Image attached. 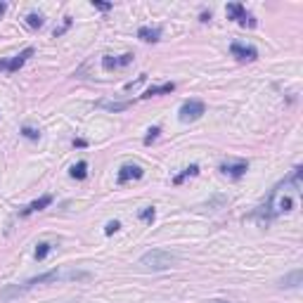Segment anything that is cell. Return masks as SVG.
Returning a JSON list of instances; mask_svg holds the SVG:
<instances>
[{
    "label": "cell",
    "instance_id": "cell-20",
    "mask_svg": "<svg viewBox=\"0 0 303 303\" xmlns=\"http://www.w3.org/2000/svg\"><path fill=\"white\" fill-rule=\"evenodd\" d=\"M22 135L26 138V140H38V138H41V133H38L36 128H31V126H24V128H22Z\"/></svg>",
    "mask_w": 303,
    "mask_h": 303
},
{
    "label": "cell",
    "instance_id": "cell-8",
    "mask_svg": "<svg viewBox=\"0 0 303 303\" xmlns=\"http://www.w3.org/2000/svg\"><path fill=\"white\" fill-rule=\"evenodd\" d=\"M133 59H135V54H133V52L119 54V57H111V54H107V57H102V66H104L107 71H114V69H121V66H128Z\"/></svg>",
    "mask_w": 303,
    "mask_h": 303
},
{
    "label": "cell",
    "instance_id": "cell-23",
    "mask_svg": "<svg viewBox=\"0 0 303 303\" xmlns=\"http://www.w3.org/2000/svg\"><path fill=\"white\" fill-rule=\"evenodd\" d=\"M119 230H121L119 220H109L107 225H104V235H114V232H119Z\"/></svg>",
    "mask_w": 303,
    "mask_h": 303
},
{
    "label": "cell",
    "instance_id": "cell-1",
    "mask_svg": "<svg viewBox=\"0 0 303 303\" xmlns=\"http://www.w3.org/2000/svg\"><path fill=\"white\" fill-rule=\"evenodd\" d=\"M301 173H303V168L301 166H296V168H294V173L289 175L284 183H280L275 190H272V195L268 197L265 206H260V211L256 213V216L263 213V218H260V223H263V225H265L270 218L280 216V213H289V211L296 208L299 192H301Z\"/></svg>",
    "mask_w": 303,
    "mask_h": 303
},
{
    "label": "cell",
    "instance_id": "cell-21",
    "mask_svg": "<svg viewBox=\"0 0 303 303\" xmlns=\"http://www.w3.org/2000/svg\"><path fill=\"white\" fill-rule=\"evenodd\" d=\"M159 133H161V128H159V126H154V128L147 130V135H145V145H152V142L159 138Z\"/></svg>",
    "mask_w": 303,
    "mask_h": 303
},
{
    "label": "cell",
    "instance_id": "cell-4",
    "mask_svg": "<svg viewBox=\"0 0 303 303\" xmlns=\"http://www.w3.org/2000/svg\"><path fill=\"white\" fill-rule=\"evenodd\" d=\"M204 114H206V104L202 100H187L183 107H180V111H178V119L183 121V123H192V121L202 119Z\"/></svg>",
    "mask_w": 303,
    "mask_h": 303
},
{
    "label": "cell",
    "instance_id": "cell-14",
    "mask_svg": "<svg viewBox=\"0 0 303 303\" xmlns=\"http://www.w3.org/2000/svg\"><path fill=\"white\" fill-rule=\"evenodd\" d=\"M299 284H301V270H294L292 275L280 280V287H284V289H296Z\"/></svg>",
    "mask_w": 303,
    "mask_h": 303
},
{
    "label": "cell",
    "instance_id": "cell-24",
    "mask_svg": "<svg viewBox=\"0 0 303 303\" xmlns=\"http://www.w3.org/2000/svg\"><path fill=\"white\" fill-rule=\"evenodd\" d=\"M69 26H71V19H69V17H64V24H62L59 29H54V38H59V36H62V33H64Z\"/></svg>",
    "mask_w": 303,
    "mask_h": 303
},
{
    "label": "cell",
    "instance_id": "cell-9",
    "mask_svg": "<svg viewBox=\"0 0 303 303\" xmlns=\"http://www.w3.org/2000/svg\"><path fill=\"white\" fill-rule=\"evenodd\" d=\"M142 175H145V171H142L140 166H135V163H126V166H121L119 168V185H126L128 180H140Z\"/></svg>",
    "mask_w": 303,
    "mask_h": 303
},
{
    "label": "cell",
    "instance_id": "cell-18",
    "mask_svg": "<svg viewBox=\"0 0 303 303\" xmlns=\"http://www.w3.org/2000/svg\"><path fill=\"white\" fill-rule=\"evenodd\" d=\"M50 251H52V244H50V242H41V244L36 247V253H33V256H36V260H45Z\"/></svg>",
    "mask_w": 303,
    "mask_h": 303
},
{
    "label": "cell",
    "instance_id": "cell-16",
    "mask_svg": "<svg viewBox=\"0 0 303 303\" xmlns=\"http://www.w3.org/2000/svg\"><path fill=\"white\" fill-rule=\"evenodd\" d=\"M100 109H109V111H126L130 107V102H107V100H100L98 102Z\"/></svg>",
    "mask_w": 303,
    "mask_h": 303
},
{
    "label": "cell",
    "instance_id": "cell-12",
    "mask_svg": "<svg viewBox=\"0 0 303 303\" xmlns=\"http://www.w3.org/2000/svg\"><path fill=\"white\" fill-rule=\"evenodd\" d=\"M138 38L145 43H156L161 38V29L159 26H140L138 29Z\"/></svg>",
    "mask_w": 303,
    "mask_h": 303
},
{
    "label": "cell",
    "instance_id": "cell-15",
    "mask_svg": "<svg viewBox=\"0 0 303 303\" xmlns=\"http://www.w3.org/2000/svg\"><path fill=\"white\" fill-rule=\"evenodd\" d=\"M69 175L74 178V180H86L88 178V163L86 161H78L71 166V171H69Z\"/></svg>",
    "mask_w": 303,
    "mask_h": 303
},
{
    "label": "cell",
    "instance_id": "cell-5",
    "mask_svg": "<svg viewBox=\"0 0 303 303\" xmlns=\"http://www.w3.org/2000/svg\"><path fill=\"white\" fill-rule=\"evenodd\" d=\"M227 17H230V19H235V22L239 24V26H244V29H253V26H256V17H253V14H251V12H247V7H244V5H239V2H230V5H227Z\"/></svg>",
    "mask_w": 303,
    "mask_h": 303
},
{
    "label": "cell",
    "instance_id": "cell-3",
    "mask_svg": "<svg viewBox=\"0 0 303 303\" xmlns=\"http://www.w3.org/2000/svg\"><path fill=\"white\" fill-rule=\"evenodd\" d=\"M173 263H175V256L173 253H168V251H163V249H152V251H147V253H142L140 256L142 268H145V270H154V272L168 270Z\"/></svg>",
    "mask_w": 303,
    "mask_h": 303
},
{
    "label": "cell",
    "instance_id": "cell-2",
    "mask_svg": "<svg viewBox=\"0 0 303 303\" xmlns=\"http://www.w3.org/2000/svg\"><path fill=\"white\" fill-rule=\"evenodd\" d=\"M76 280H90V272L86 270H50L45 275H38V277H31L24 284H17V287H7L0 292V299H12V296H22L24 292H29L38 284H48V282H76Z\"/></svg>",
    "mask_w": 303,
    "mask_h": 303
},
{
    "label": "cell",
    "instance_id": "cell-26",
    "mask_svg": "<svg viewBox=\"0 0 303 303\" xmlns=\"http://www.w3.org/2000/svg\"><path fill=\"white\" fill-rule=\"evenodd\" d=\"M93 7H98V10L107 12V10H111V2H98V0H93Z\"/></svg>",
    "mask_w": 303,
    "mask_h": 303
},
{
    "label": "cell",
    "instance_id": "cell-25",
    "mask_svg": "<svg viewBox=\"0 0 303 303\" xmlns=\"http://www.w3.org/2000/svg\"><path fill=\"white\" fill-rule=\"evenodd\" d=\"M145 81H147V76L142 74L140 78H138V81H133V83H126V90H133V88H138L140 83H145Z\"/></svg>",
    "mask_w": 303,
    "mask_h": 303
},
{
    "label": "cell",
    "instance_id": "cell-28",
    "mask_svg": "<svg viewBox=\"0 0 303 303\" xmlns=\"http://www.w3.org/2000/svg\"><path fill=\"white\" fill-rule=\"evenodd\" d=\"M208 303H230V301H208Z\"/></svg>",
    "mask_w": 303,
    "mask_h": 303
},
{
    "label": "cell",
    "instance_id": "cell-22",
    "mask_svg": "<svg viewBox=\"0 0 303 303\" xmlns=\"http://www.w3.org/2000/svg\"><path fill=\"white\" fill-rule=\"evenodd\" d=\"M138 216H140V220H145V223H152V220H154V216H156V213H154V208H142L140 213H138Z\"/></svg>",
    "mask_w": 303,
    "mask_h": 303
},
{
    "label": "cell",
    "instance_id": "cell-6",
    "mask_svg": "<svg viewBox=\"0 0 303 303\" xmlns=\"http://www.w3.org/2000/svg\"><path fill=\"white\" fill-rule=\"evenodd\" d=\"M33 57V48H26L22 52L17 54V57H12V59H0V71H7V74H14V71H19L24 64H26V59Z\"/></svg>",
    "mask_w": 303,
    "mask_h": 303
},
{
    "label": "cell",
    "instance_id": "cell-13",
    "mask_svg": "<svg viewBox=\"0 0 303 303\" xmlns=\"http://www.w3.org/2000/svg\"><path fill=\"white\" fill-rule=\"evenodd\" d=\"M175 90V83H163V86H152L145 90L142 100H150V98H156V95H166V93H173Z\"/></svg>",
    "mask_w": 303,
    "mask_h": 303
},
{
    "label": "cell",
    "instance_id": "cell-27",
    "mask_svg": "<svg viewBox=\"0 0 303 303\" xmlns=\"http://www.w3.org/2000/svg\"><path fill=\"white\" fill-rule=\"evenodd\" d=\"M5 10H7V5H5V2H0V14H2Z\"/></svg>",
    "mask_w": 303,
    "mask_h": 303
},
{
    "label": "cell",
    "instance_id": "cell-10",
    "mask_svg": "<svg viewBox=\"0 0 303 303\" xmlns=\"http://www.w3.org/2000/svg\"><path fill=\"white\" fill-rule=\"evenodd\" d=\"M247 168H249L247 161H237V163H220V168H218V171H220L223 175H230L232 180H239L242 175L247 173Z\"/></svg>",
    "mask_w": 303,
    "mask_h": 303
},
{
    "label": "cell",
    "instance_id": "cell-7",
    "mask_svg": "<svg viewBox=\"0 0 303 303\" xmlns=\"http://www.w3.org/2000/svg\"><path fill=\"white\" fill-rule=\"evenodd\" d=\"M230 52H232V57H237L239 62H253V59H258V50L253 45L232 43L230 45Z\"/></svg>",
    "mask_w": 303,
    "mask_h": 303
},
{
    "label": "cell",
    "instance_id": "cell-11",
    "mask_svg": "<svg viewBox=\"0 0 303 303\" xmlns=\"http://www.w3.org/2000/svg\"><path fill=\"white\" fill-rule=\"evenodd\" d=\"M50 204H52V197L45 195V197H41V199L31 202L29 206H24L22 211H19V216H31V213H36V211H43L45 206H50Z\"/></svg>",
    "mask_w": 303,
    "mask_h": 303
},
{
    "label": "cell",
    "instance_id": "cell-19",
    "mask_svg": "<svg viewBox=\"0 0 303 303\" xmlns=\"http://www.w3.org/2000/svg\"><path fill=\"white\" fill-rule=\"evenodd\" d=\"M26 24L31 26V29H41L45 24V17L43 14H38V12H31V14H26Z\"/></svg>",
    "mask_w": 303,
    "mask_h": 303
},
{
    "label": "cell",
    "instance_id": "cell-17",
    "mask_svg": "<svg viewBox=\"0 0 303 303\" xmlns=\"http://www.w3.org/2000/svg\"><path fill=\"white\" fill-rule=\"evenodd\" d=\"M195 175H199V166H197V163H192V166H187V168H185V171H183L180 175H175L173 183H175V185H180V183L185 180V178H195Z\"/></svg>",
    "mask_w": 303,
    "mask_h": 303
}]
</instances>
